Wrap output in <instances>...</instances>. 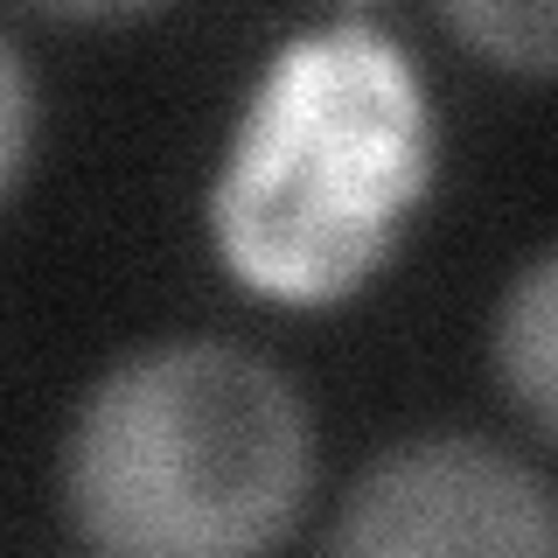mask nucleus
I'll use <instances>...</instances> for the list:
<instances>
[{
	"instance_id": "1",
	"label": "nucleus",
	"mask_w": 558,
	"mask_h": 558,
	"mask_svg": "<svg viewBox=\"0 0 558 558\" xmlns=\"http://www.w3.org/2000/svg\"><path fill=\"white\" fill-rule=\"evenodd\" d=\"M440 126L418 63L371 14L272 49L209 182V244L244 293L336 307L363 293L426 203Z\"/></svg>"
},
{
	"instance_id": "2",
	"label": "nucleus",
	"mask_w": 558,
	"mask_h": 558,
	"mask_svg": "<svg viewBox=\"0 0 558 558\" xmlns=\"http://www.w3.org/2000/svg\"><path fill=\"white\" fill-rule=\"evenodd\" d=\"M307 488L301 384L217 336L119 356L63 440V502L98 558H272Z\"/></svg>"
},
{
	"instance_id": "3",
	"label": "nucleus",
	"mask_w": 558,
	"mask_h": 558,
	"mask_svg": "<svg viewBox=\"0 0 558 558\" xmlns=\"http://www.w3.org/2000/svg\"><path fill=\"white\" fill-rule=\"evenodd\" d=\"M322 558H558L551 482L488 433H412L349 482Z\"/></svg>"
},
{
	"instance_id": "4",
	"label": "nucleus",
	"mask_w": 558,
	"mask_h": 558,
	"mask_svg": "<svg viewBox=\"0 0 558 558\" xmlns=\"http://www.w3.org/2000/svg\"><path fill=\"white\" fill-rule=\"evenodd\" d=\"M496 377L510 391V405L523 412L537 447H551L558 433V252L523 258V272L510 279L496 307Z\"/></svg>"
},
{
	"instance_id": "5",
	"label": "nucleus",
	"mask_w": 558,
	"mask_h": 558,
	"mask_svg": "<svg viewBox=\"0 0 558 558\" xmlns=\"http://www.w3.org/2000/svg\"><path fill=\"white\" fill-rule=\"evenodd\" d=\"M440 22L475 57L510 63L523 77H551V35H558L551 0H453V8H440Z\"/></svg>"
},
{
	"instance_id": "6",
	"label": "nucleus",
	"mask_w": 558,
	"mask_h": 558,
	"mask_svg": "<svg viewBox=\"0 0 558 558\" xmlns=\"http://www.w3.org/2000/svg\"><path fill=\"white\" fill-rule=\"evenodd\" d=\"M28 147H35V77H28L22 43L0 28V196L22 182Z\"/></svg>"
}]
</instances>
